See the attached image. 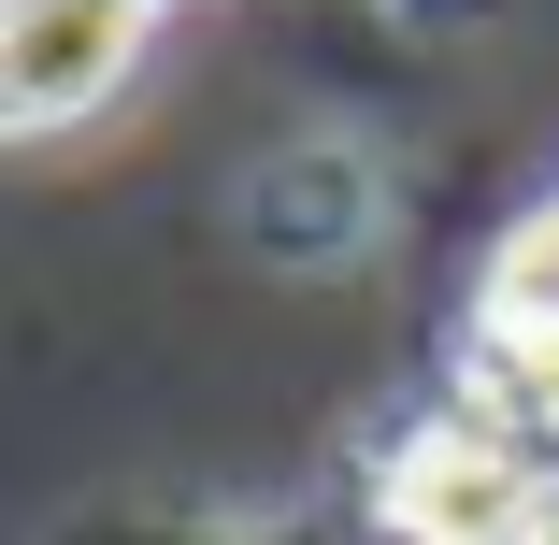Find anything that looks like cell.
Wrapping results in <instances>:
<instances>
[{
	"label": "cell",
	"instance_id": "obj_3",
	"mask_svg": "<svg viewBox=\"0 0 559 545\" xmlns=\"http://www.w3.org/2000/svg\"><path fill=\"white\" fill-rule=\"evenodd\" d=\"M488 345H502V374H545L559 388V201L531 215V230L502 245V273H488Z\"/></svg>",
	"mask_w": 559,
	"mask_h": 545
},
{
	"label": "cell",
	"instance_id": "obj_2",
	"mask_svg": "<svg viewBox=\"0 0 559 545\" xmlns=\"http://www.w3.org/2000/svg\"><path fill=\"white\" fill-rule=\"evenodd\" d=\"M144 15H158V0H15V44H0V72H15V116H29V130L86 116V100L130 72Z\"/></svg>",
	"mask_w": 559,
	"mask_h": 545
},
{
	"label": "cell",
	"instance_id": "obj_1",
	"mask_svg": "<svg viewBox=\"0 0 559 545\" xmlns=\"http://www.w3.org/2000/svg\"><path fill=\"white\" fill-rule=\"evenodd\" d=\"M388 517H402L416 545H545V460L516 446L502 416H444V430L402 446Z\"/></svg>",
	"mask_w": 559,
	"mask_h": 545
}]
</instances>
